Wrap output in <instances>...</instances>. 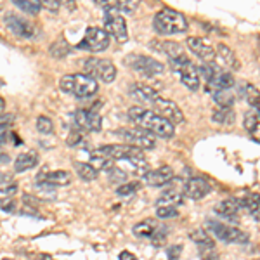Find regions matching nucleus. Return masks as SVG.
<instances>
[{"label": "nucleus", "instance_id": "obj_34", "mask_svg": "<svg viewBox=\"0 0 260 260\" xmlns=\"http://www.w3.org/2000/svg\"><path fill=\"white\" fill-rule=\"evenodd\" d=\"M137 7H139V2H136V0H120V2H116V11H118L121 16L134 14V12L137 11Z\"/></svg>", "mask_w": 260, "mask_h": 260}, {"label": "nucleus", "instance_id": "obj_36", "mask_svg": "<svg viewBox=\"0 0 260 260\" xmlns=\"http://www.w3.org/2000/svg\"><path fill=\"white\" fill-rule=\"evenodd\" d=\"M37 128L42 134H52L54 132V121L49 116H39L37 118Z\"/></svg>", "mask_w": 260, "mask_h": 260}, {"label": "nucleus", "instance_id": "obj_49", "mask_svg": "<svg viewBox=\"0 0 260 260\" xmlns=\"http://www.w3.org/2000/svg\"><path fill=\"white\" fill-rule=\"evenodd\" d=\"M258 116H260V108H258Z\"/></svg>", "mask_w": 260, "mask_h": 260}, {"label": "nucleus", "instance_id": "obj_28", "mask_svg": "<svg viewBox=\"0 0 260 260\" xmlns=\"http://www.w3.org/2000/svg\"><path fill=\"white\" fill-rule=\"evenodd\" d=\"M182 203V192L169 189L156 200V207H179Z\"/></svg>", "mask_w": 260, "mask_h": 260}, {"label": "nucleus", "instance_id": "obj_11", "mask_svg": "<svg viewBox=\"0 0 260 260\" xmlns=\"http://www.w3.org/2000/svg\"><path fill=\"white\" fill-rule=\"evenodd\" d=\"M118 136L123 137L130 146H136V148H139V149H153L154 146H156L154 136H151L149 132H146V130H142L139 127L118 130Z\"/></svg>", "mask_w": 260, "mask_h": 260}, {"label": "nucleus", "instance_id": "obj_27", "mask_svg": "<svg viewBox=\"0 0 260 260\" xmlns=\"http://www.w3.org/2000/svg\"><path fill=\"white\" fill-rule=\"evenodd\" d=\"M73 167H75V170H77L78 177H80L82 180H85V182H92V180H95V179H98V175H99V170H95L90 163L75 161Z\"/></svg>", "mask_w": 260, "mask_h": 260}, {"label": "nucleus", "instance_id": "obj_32", "mask_svg": "<svg viewBox=\"0 0 260 260\" xmlns=\"http://www.w3.org/2000/svg\"><path fill=\"white\" fill-rule=\"evenodd\" d=\"M14 4L19 7L21 11H24L26 14H39L42 9V2L40 0H14Z\"/></svg>", "mask_w": 260, "mask_h": 260}, {"label": "nucleus", "instance_id": "obj_48", "mask_svg": "<svg viewBox=\"0 0 260 260\" xmlns=\"http://www.w3.org/2000/svg\"><path fill=\"white\" fill-rule=\"evenodd\" d=\"M2 260H12V258H2Z\"/></svg>", "mask_w": 260, "mask_h": 260}, {"label": "nucleus", "instance_id": "obj_19", "mask_svg": "<svg viewBox=\"0 0 260 260\" xmlns=\"http://www.w3.org/2000/svg\"><path fill=\"white\" fill-rule=\"evenodd\" d=\"M240 210H243L240 198H225L215 205V212L224 219H234L238 217Z\"/></svg>", "mask_w": 260, "mask_h": 260}, {"label": "nucleus", "instance_id": "obj_17", "mask_svg": "<svg viewBox=\"0 0 260 260\" xmlns=\"http://www.w3.org/2000/svg\"><path fill=\"white\" fill-rule=\"evenodd\" d=\"M37 180H40L42 184H47V186H68L73 177L68 170H44L37 175Z\"/></svg>", "mask_w": 260, "mask_h": 260}, {"label": "nucleus", "instance_id": "obj_30", "mask_svg": "<svg viewBox=\"0 0 260 260\" xmlns=\"http://www.w3.org/2000/svg\"><path fill=\"white\" fill-rule=\"evenodd\" d=\"M241 92H243V95H245L246 103H248L251 108L258 110L260 108V90L257 87H255L253 83H243Z\"/></svg>", "mask_w": 260, "mask_h": 260}, {"label": "nucleus", "instance_id": "obj_46", "mask_svg": "<svg viewBox=\"0 0 260 260\" xmlns=\"http://www.w3.org/2000/svg\"><path fill=\"white\" fill-rule=\"evenodd\" d=\"M4 110H6V101H4V98L0 95V115L4 113Z\"/></svg>", "mask_w": 260, "mask_h": 260}, {"label": "nucleus", "instance_id": "obj_1", "mask_svg": "<svg viewBox=\"0 0 260 260\" xmlns=\"http://www.w3.org/2000/svg\"><path fill=\"white\" fill-rule=\"evenodd\" d=\"M128 118L134 121L139 128L149 132L151 136H158L163 139H170L175 134V127L169 120H165L158 113L148 110L142 106H134L128 110Z\"/></svg>", "mask_w": 260, "mask_h": 260}, {"label": "nucleus", "instance_id": "obj_38", "mask_svg": "<svg viewBox=\"0 0 260 260\" xmlns=\"http://www.w3.org/2000/svg\"><path fill=\"white\" fill-rule=\"evenodd\" d=\"M156 215L160 219H174L179 215L177 207H156Z\"/></svg>", "mask_w": 260, "mask_h": 260}, {"label": "nucleus", "instance_id": "obj_8", "mask_svg": "<svg viewBox=\"0 0 260 260\" xmlns=\"http://www.w3.org/2000/svg\"><path fill=\"white\" fill-rule=\"evenodd\" d=\"M85 71L94 80H101L104 83H111L116 78V66L108 59L92 57V59L85 61Z\"/></svg>", "mask_w": 260, "mask_h": 260}, {"label": "nucleus", "instance_id": "obj_39", "mask_svg": "<svg viewBox=\"0 0 260 260\" xmlns=\"http://www.w3.org/2000/svg\"><path fill=\"white\" fill-rule=\"evenodd\" d=\"M12 123H14V115H11V113H2V115H0V134L6 132Z\"/></svg>", "mask_w": 260, "mask_h": 260}, {"label": "nucleus", "instance_id": "obj_31", "mask_svg": "<svg viewBox=\"0 0 260 260\" xmlns=\"http://www.w3.org/2000/svg\"><path fill=\"white\" fill-rule=\"evenodd\" d=\"M212 120L217 121V123H222V125H231L234 120L233 108H219V110H215L212 115Z\"/></svg>", "mask_w": 260, "mask_h": 260}, {"label": "nucleus", "instance_id": "obj_50", "mask_svg": "<svg viewBox=\"0 0 260 260\" xmlns=\"http://www.w3.org/2000/svg\"><path fill=\"white\" fill-rule=\"evenodd\" d=\"M255 260H260V258H255Z\"/></svg>", "mask_w": 260, "mask_h": 260}, {"label": "nucleus", "instance_id": "obj_29", "mask_svg": "<svg viewBox=\"0 0 260 260\" xmlns=\"http://www.w3.org/2000/svg\"><path fill=\"white\" fill-rule=\"evenodd\" d=\"M207 90H210L212 98H213V101H215L217 104H219V108H233L234 99H236V98H234L233 92H231V90L208 89V87H207Z\"/></svg>", "mask_w": 260, "mask_h": 260}, {"label": "nucleus", "instance_id": "obj_37", "mask_svg": "<svg viewBox=\"0 0 260 260\" xmlns=\"http://www.w3.org/2000/svg\"><path fill=\"white\" fill-rule=\"evenodd\" d=\"M73 121H75V127L80 130V132H83V130H87V110H78V111H75Z\"/></svg>", "mask_w": 260, "mask_h": 260}, {"label": "nucleus", "instance_id": "obj_13", "mask_svg": "<svg viewBox=\"0 0 260 260\" xmlns=\"http://www.w3.org/2000/svg\"><path fill=\"white\" fill-rule=\"evenodd\" d=\"M187 49L194 54L196 57H200L205 62H213L215 61V49L212 47V44L207 39H201V37H189L186 40Z\"/></svg>", "mask_w": 260, "mask_h": 260}, {"label": "nucleus", "instance_id": "obj_6", "mask_svg": "<svg viewBox=\"0 0 260 260\" xmlns=\"http://www.w3.org/2000/svg\"><path fill=\"white\" fill-rule=\"evenodd\" d=\"M207 225L208 229L219 238L220 241L224 243H236V245H245V243L250 241V236L245 233V231L238 229V228H233V225H228V224H222V222H217V220H207Z\"/></svg>", "mask_w": 260, "mask_h": 260}, {"label": "nucleus", "instance_id": "obj_35", "mask_svg": "<svg viewBox=\"0 0 260 260\" xmlns=\"http://www.w3.org/2000/svg\"><path fill=\"white\" fill-rule=\"evenodd\" d=\"M141 187L139 182H125L123 186L116 187V194L121 196V198H130L137 192V189Z\"/></svg>", "mask_w": 260, "mask_h": 260}, {"label": "nucleus", "instance_id": "obj_24", "mask_svg": "<svg viewBox=\"0 0 260 260\" xmlns=\"http://www.w3.org/2000/svg\"><path fill=\"white\" fill-rule=\"evenodd\" d=\"M160 229V225H158L156 220L153 219H146L142 222H137L136 225H134L132 233L136 234L137 238H144V240H148V238H153L154 233Z\"/></svg>", "mask_w": 260, "mask_h": 260}, {"label": "nucleus", "instance_id": "obj_12", "mask_svg": "<svg viewBox=\"0 0 260 260\" xmlns=\"http://www.w3.org/2000/svg\"><path fill=\"white\" fill-rule=\"evenodd\" d=\"M153 108L158 111V115L163 116L165 120H169L172 125L174 123H184V113L182 110L170 99H165V98H158L156 103L153 104Z\"/></svg>", "mask_w": 260, "mask_h": 260}, {"label": "nucleus", "instance_id": "obj_7", "mask_svg": "<svg viewBox=\"0 0 260 260\" xmlns=\"http://www.w3.org/2000/svg\"><path fill=\"white\" fill-rule=\"evenodd\" d=\"M125 62H127V66H130L134 71L144 75V77H156V75L165 73V64L158 59H154V57L136 56V54H132V56H128L127 59H125Z\"/></svg>", "mask_w": 260, "mask_h": 260}, {"label": "nucleus", "instance_id": "obj_4", "mask_svg": "<svg viewBox=\"0 0 260 260\" xmlns=\"http://www.w3.org/2000/svg\"><path fill=\"white\" fill-rule=\"evenodd\" d=\"M153 28L160 35H177V33L187 31V19L179 11L165 7L154 14Z\"/></svg>", "mask_w": 260, "mask_h": 260}, {"label": "nucleus", "instance_id": "obj_23", "mask_svg": "<svg viewBox=\"0 0 260 260\" xmlns=\"http://www.w3.org/2000/svg\"><path fill=\"white\" fill-rule=\"evenodd\" d=\"M243 127L253 141L260 142V116L255 111H246L243 116Z\"/></svg>", "mask_w": 260, "mask_h": 260}, {"label": "nucleus", "instance_id": "obj_15", "mask_svg": "<svg viewBox=\"0 0 260 260\" xmlns=\"http://www.w3.org/2000/svg\"><path fill=\"white\" fill-rule=\"evenodd\" d=\"M172 179H174V169L169 165L160 167V169H154V170H148L142 175V182H146L148 186H153V187L165 186Z\"/></svg>", "mask_w": 260, "mask_h": 260}, {"label": "nucleus", "instance_id": "obj_41", "mask_svg": "<svg viewBox=\"0 0 260 260\" xmlns=\"http://www.w3.org/2000/svg\"><path fill=\"white\" fill-rule=\"evenodd\" d=\"M80 139H82V132L78 130V132H73L68 136V144L70 146H78L80 144Z\"/></svg>", "mask_w": 260, "mask_h": 260}, {"label": "nucleus", "instance_id": "obj_44", "mask_svg": "<svg viewBox=\"0 0 260 260\" xmlns=\"http://www.w3.org/2000/svg\"><path fill=\"white\" fill-rule=\"evenodd\" d=\"M120 260H137V258H136V255H134V253H130V251L125 250V251H121V253H120Z\"/></svg>", "mask_w": 260, "mask_h": 260}, {"label": "nucleus", "instance_id": "obj_18", "mask_svg": "<svg viewBox=\"0 0 260 260\" xmlns=\"http://www.w3.org/2000/svg\"><path fill=\"white\" fill-rule=\"evenodd\" d=\"M6 23H7V26H9V30L19 37L31 39V37L35 35V26H33L31 23H28L26 19L19 18V16H16V14H7Z\"/></svg>", "mask_w": 260, "mask_h": 260}, {"label": "nucleus", "instance_id": "obj_3", "mask_svg": "<svg viewBox=\"0 0 260 260\" xmlns=\"http://www.w3.org/2000/svg\"><path fill=\"white\" fill-rule=\"evenodd\" d=\"M94 156L106 158V160H128L134 167H148V163L144 160V153L142 149L136 148L130 144H111V146H103L94 151Z\"/></svg>", "mask_w": 260, "mask_h": 260}, {"label": "nucleus", "instance_id": "obj_5", "mask_svg": "<svg viewBox=\"0 0 260 260\" xmlns=\"http://www.w3.org/2000/svg\"><path fill=\"white\" fill-rule=\"evenodd\" d=\"M198 73L208 82L210 89L231 90L236 85L233 75H231L229 71H224L220 66H217L215 62H203L198 68Z\"/></svg>", "mask_w": 260, "mask_h": 260}, {"label": "nucleus", "instance_id": "obj_42", "mask_svg": "<svg viewBox=\"0 0 260 260\" xmlns=\"http://www.w3.org/2000/svg\"><path fill=\"white\" fill-rule=\"evenodd\" d=\"M42 7H45V9L54 12L61 7V2H56V0H45V2H42Z\"/></svg>", "mask_w": 260, "mask_h": 260}, {"label": "nucleus", "instance_id": "obj_16", "mask_svg": "<svg viewBox=\"0 0 260 260\" xmlns=\"http://www.w3.org/2000/svg\"><path fill=\"white\" fill-rule=\"evenodd\" d=\"M128 94H130V98L139 101L141 104H154L156 99L160 98L158 90L146 85V83H132V85L128 87Z\"/></svg>", "mask_w": 260, "mask_h": 260}, {"label": "nucleus", "instance_id": "obj_43", "mask_svg": "<svg viewBox=\"0 0 260 260\" xmlns=\"http://www.w3.org/2000/svg\"><path fill=\"white\" fill-rule=\"evenodd\" d=\"M201 260H219V255L215 253V248L205 250V251H201Z\"/></svg>", "mask_w": 260, "mask_h": 260}, {"label": "nucleus", "instance_id": "obj_20", "mask_svg": "<svg viewBox=\"0 0 260 260\" xmlns=\"http://www.w3.org/2000/svg\"><path fill=\"white\" fill-rule=\"evenodd\" d=\"M215 57H219L222 61V64L228 66L229 70L233 71H238L240 70V59H238L236 52H234L233 49L228 47L225 44H219L215 49Z\"/></svg>", "mask_w": 260, "mask_h": 260}, {"label": "nucleus", "instance_id": "obj_2", "mask_svg": "<svg viewBox=\"0 0 260 260\" xmlns=\"http://www.w3.org/2000/svg\"><path fill=\"white\" fill-rule=\"evenodd\" d=\"M59 89L78 99H87L98 94L99 83L87 73H71L64 75L59 80Z\"/></svg>", "mask_w": 260, "mask_h": 260}, {"label": "nucleus", "instance_id": "obj_25", "mask_svg": "<svg viewBox=\"0 0 260 260\" xmlns=\"http://www.w3.org/2000/svg\"><path fill=\"white\" fill-rule=\"evenodd\" d=\"M240 201H241L243 210L248 212L253 219L260 220V194L251 192V194H246V196H243V198H240Z\"/></svg>", "mask_w": 260, "mask_h": 260}, {"label": "nucleus", "instance_id": "obj_10", "mask_svg": "<svg viewBox=\"0 0 260 260\" xmlns=\"http://www.w3.org/2000/svg\"><path fill=\"white\" fill-rule=\"evenodd\" d=\"M110 42L111 39L106 33V30L98 26H89L85 31V37L80 42V47L90 50V52H103V50L110 47Z\"/></svg>", "mask_w": 260, "mask_h": 260}, {"label": "nucleus", "instance_id": "obj_26", "mask_svg": "<svg viewBox=\"0 0 260 260\" xmlns=\"http://www.w3.org/2000/svg\"><path fill=\"white\" fill-rule=\"evenodd\" d=\"M191 240L200 246V251H205V250H213L215 248V243L210 238V234L207 233L205 229H196L191 233Z\"/></svg>", "mask_w": 260, "mask_h": 260}, {"label": "nucleus", "instance_id": "obj_9", "mask_svg": "<svg viewBox=\"0 0 260 260\" xmlns=\"http://www.w3.org/2000/svg\"><path fill=\"white\" fill-rule=\"evenodd\" d=\"M104 30L108 35H111L113 39L120 44H125L128 40V31H127V21L118 11L115 9H106V16H104Z\"/></svg>", "mask_w": 260, "mask_h": 260}, {"label": "nucleus", "instance_id": "obj_40", "mask_svg": "<svg viewBox=\"0 0 260 260\" xmlns=\"http://www.w3.org/2000/svg\"><path fill=\"white\" fill-rule=\"evenodd\" d=\"M180 251H182V246H180V245L170 246V248H167V258H169V260H177L180 257Z\"/></svg>", "mask_w": 260, "mask_h": 260}, {"label": "nucleus", "instance_id": "obj_33", "mask_svg": "<svg viewBox=\"0 0 260 260\" xmlns=\"http://www.w3.org/2000/svg\"><path fill=\"white\" fill-rule=\"evenodd\" d=\"M87 130L99 132L101 130V115L95 110H87Z\"/></svg>", "mask_w": 260, "mask_h": 260}, {"label": "nucleus", "instance_id": "obj_21", "mask_svg": "<svg viewBox=\"0 0 260 260\" xmlns=\"http://www.w3.org/2000/svg\"><path fill=\"white\" fill-rule=\"evenodd\" d=\"M177 73L180 77V82H182L189 90L200 89V73H198V68H196L192 62L187 66H184V68H180Z\"/></svg>", "mask_w": 260, "mask_h": 260}, {"label": "nucleus", "instance_id": "obj_22", "mask_svg": "<svg viewBox=\"0 0 260 260\" xmlns=\"http://www.w3.org/2000/svg\"><path fill=\"white\" fill-rule=\"evenodd\" d=\"M37 163H39V154H37L35 149H28L24 151V153L18 154V158H16L14 161V172H26L33 169V167H37Z\"/></svg>", "mask_w": 260, "mask_h": 260}, {"label": "nucleus", "instance_id": "obj_47", "mask_svg": "<svg viewBox=\"0 0 260 260\" xmlns=\"http://www.w3.org/2000/svg\"><path fill=\"white\" fill-rule=\"evenodd\" d=\"M33 260H52L49 257V255H40V257H37V258H33Z\"/></svg>", "mask_w": 260, "mask_h": 260}, {"label": "nucleus", "instance_id": "obj_14", "mask_svg": "<svg viewBox=\"0 0 260 260\" xmlns=\"http://www.w3.org/2000/svg\"><path fill=\"white\" fill-rule=\"evenodd\" d=\"M212 191V184L207 177H192L184 184V191L182 194L187 196L189 200H203L208 192Z\"/></svg>", "mask_w": 260, "mask_h": 260}, {"label": "nucleus", "instance_id": "obj_45", "mask_svg": "<svg viewBox=\"0 0 260 260\" xmlns=\"http://www.w3.org/2000/svg\"><path fill=\"white\" fill-rule=\"evenodd\" d=\"M7 161H9V156H7L6 151L0 148V165H4V163H7Z\"/></svg>", "mask_w": 260, "mask_h": 260}]
</instances>
